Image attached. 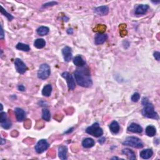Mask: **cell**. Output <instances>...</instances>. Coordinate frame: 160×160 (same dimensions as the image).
I'll list each match as a JSON object with an SVG mask.
<instances>
[{
  "instance_id": "obj_24",
  "label": "cell",
  "mask_w": 160,
  "mask_h": 160,
  "mask_svg": "<svg viewBox=\"0 0 160 160\" xmlns=\"http://www.w3.org/2000/svg\"><path fill=\"white\" fill-rule=\"evenodd\" d=\"M52 92V86L51 85H46L45 86H44L43 90H42V95L46 96L49 97L51 95Z\"/></svg>"
},
{
  "instance_id": "obj_38",
  "label": "cell",
  "mask_w": 160,
  "mask_h": 160,
  "mask_svg": "<svg viewBox=\"0 0 160 160\" xmlns=\"http://www.w3.org/2000/svg\"><path fill=\"white\" fill-rule=\"evenodd\" d=\"M6 143V141H5V139H4L3 138H1V145H3L4 144H5Z\"/></svg>"
},
{
  "instance_id": "obj_8",
  "label": "cell",
  "mask_w": 160,
  "mask_h": 160,
  "mask_svg": "<svg viewBox=\"0 0 160 160\" xmlns=\"http://www.w3.org/2000/svg\"><path fill=\"white\" fill-rule=\"evenodd\" d=\"M14 66L16 71L19 74H24L28 70L26 64L19 58H16L14 60Z\"/></svg>"
},
{
  "instance_id": "obj_6",
  "label": "cell",
  "mask_w": 160,
  "mask_h": 160,
  "mask_svg": "<svg viewBox=\"0 0 160 160\" xmlns=\"http://www.w3.org/2000/svg\"><path fill=\"white\" fill-rule=\"evenodd\" d=\"M61 76L66 81L68 89L70 90H74L76 88V82L74 78L69 72L65 71L61 74Z\"/></svg>"
},
{
  "instance_id": "obj_27",
  "label": "cell",
  "mask_w": 160,
  "mask_h": 160,
  "mask_svg": "<svg viewBox=\"0 0 160 160\" xmlns=\"http://www.w3.org/2000/svg\"><path fill=\"white\" fill-rule=\"evenodd\" d=\"M1 127L4 129H8L9 128H11L12 127V123L10 122V121L8 120V119L5 121H4L3 122H1Z\"/></svg>"
},
{
  "instance_id": "obj_34",
  "label": "cell",
  "mask_w": 160,
  "mask_h": 160,
  "mask_svg": "<svg viewBox=\"0 0 160 160\" xmlns=\"http://www.w3.org/2000/svg\"><path fill=\"white\" fill-rule=\"evenodd\" d=\"M18 90L19 91H25V88L23 85H19L18 87Z\"/></svg>"
},
{
  "instance_id": "obj_31",
  "label": "cell",
  "mask_w": 160,
  "mask_h": 160,
  "mask_svg": "<svg viewBox=\"0 0 160 160\" xmlns=\"http://www.w3.org/2000/svg\"><path fill=\"white\" fill-rule=\"evenodd\" d=\"M1 118H0V122H3L4 121L7 119V115L5 112H1Z\"/></svg>"
},
{
  "instance_id": "obj_17",
  "label": "cell",
  "mask_w": 160,
  "mask_h": 160,
  "mask_svg": "<svg viewBox=\"0 0 160 160\" xmlns=\"http://www.w3.org/2000/svg\"><path fill=\"white\" fill-rule=\"evenodd\" d=\"M73 63L78 67H83L86 65V61L83 60L81 56L78 55L74 58Z\"/></svg>"
},
{
  "instance_id": "obj_32",
  "label": "cell",
  "mask_w": 160,
  "mask_h": 160,
  "mask_svg": "<svg viewBox=\"0 0 160 160\" xmlns=\"http://www.w3.org/2000/svg\"><path fill=\"white\" fill-rule=\"evenodd\" d=\"M153 56L154 57L155 59H156L157 61L160 60V53L158 51H155L153 54Z\"/></svg>"
},
{
  "instance_id": "obj_39",
  "label": "cell",
  "mask_w": 160,
  "mask_h": 160,
  "mask_svg": "<svg viewBox=\"0 0 160 160\" xmlns=\"http://www.w3.org/2000/svg\"><path fill=\"white\" fill-rule=\"evenodd\" d=\"M1 105V111H3V105L2 104H1V105Z\"/></svg>"
},
{
  "instance_id": "obj_3",
  "label": "cell",
  "mask_w": 160,
  "mask_h": 160,
  "mask_svg": "<svg viewBox=\"0 0 160 160\" xmlns=\"http://www.w3.org/2000/svg\"><path fill=\"white\" fill-rule=\"evenodd\" d=\"M123 144L125 145V146H129L136 148H142L144 146L141 139L134 137H128L123 142Z\"/></svg>"
},
{
  "instance_id": "obj_4",
  "label": "cell",
  "mask_w": 160,
  "mask_h": 160,
  "mask_svg": "<svg viewBox=\"0 0 160 160\" xmlns=\"http://www.w3.org/2000/svg\"><path fill=\"white\" fill-rule=\"evenodd\" d=\"M86 132L96 138L101 137L103 134V130L100 127L98 123H95L91 127L86 128Z\"/></svg>"
},
{
  "instance_id": "obj_33",
  "label": "cell",
  "mask_w": 160,
  "mask_h": 160,
  "mask_svg": "<svg viewBox=\"0 0 160 160\" xmlns=\"http://www.w3.org/2000/svg\"><path fill=\"white\" fill-rule=\"evenodd\" d=\"M4 36V30H3V28L2 25H1V34H0V38H1V40H3Z\"/></svg>"
},
{
  "instance_id": "obj_15",
  "label": "cell",
  "mask_w": 160,
  "mask_h": 160,
  "mask_svg": "<svg viewBox=\"0 0 160 160\" xmlns=\"http://www.w3.org/2000/svg\"><path fill=\"white\" fill-rule=\"evenodd\" d=\"M153 155V151L151 149H145L140 152L139 156L144 159H148Z\"/></svg>"
},
{
  "instance_id": "obj_12",
  "label": "cell",
  "mask_w": 160,
  "mask_h": 160,
  "mask_svg": "<svg viewBox=\"0 0 160 160\" xmlns=\"http://www.w3.org/2000/svg\"><path fill=\"white\" fill-rule=\"evenodd\" d=\"M128 131L134 133H142L143 132V128L139 124L132 123L128 127Z\"/></svg>"
},
{
  "instance_id": "obj_9",
  "label": "cell",
  "mask_w": 160,
  "mask_h": 160,
  "mask_svg": "<svg viewBox=\"0 0 160 160\" xmlns=\"http://www.w3.org/2000/svg\"><path fill=\"white\" fill-rule=\"evenodd\" d=\"M108 35L105 33H97L95 36V43L96 45H102L107 40Z\"/></svg>"
},
{
  "instance_id": "obj_29",
  "label": "cell",
  "mask_w": 160,
  "mask_h": 160,
  "mask_svg": "<svg viewBox=\"0 0 160 160\" xmlns=\"http://www.w3.org/2000/svg\"><path fill=\"white\" fill-rule=\"evenodd\" d=\"M140 98V95L138 93H134L132 96V98H131V100H132V101H133V102H138V101H139Z\"/></svg>"
},
{
  "instance_id": "obj_28",
  "label": "cell",
  "mask_w": 160,
  "mask_h": 160,
  "mask_svg": "<svg viewBox=\"0 0 160 160\" xmlns=\"http://www.w3.org/2000/svg\"><path fill=\"white\" fill-rule=\"evenodd\" d=\"M1 13L3 14V15H4V16H5L8 18V19L9 21H11V20H13V19H14V17L11 15V14H9V13H8L5 10V9H4V8H3L2 6H1Z\"/></svg>"
},
{
  "instance_id": "obj_14",
  "label": "cell",
  "mask_w": 160,
  "mask_h": 160,
  "mask_svg": "<svg viewBox=\"0 0 160 160\" xmlns=\"http://www.w3.org/2000/svg\"><path fill=\"white\" fill-rule=\"evenodd\" d=\"M95 12L99 16H106L109 13V8L107 6H101L96 8L95 9Z\"/></svg>"
},
{
  "instance_id": "obj_19",
  "label": "cell",
  "mask_w": 160,
  "mask_h": 160,
  "mask_svg": "<svg viewBox=\"0 0 160 160\" xmlns=\"http://www.w3.org/2000/svg\"><path fill=\"white\" fill-rule=\"evenodd\" d=\"M110 129L113 134H117L120 130V126L116 121H113L110 124Z\"/></svg>"
},
{
  "instance_id": "obj_30",
  "label": "cell",
  "mask_w": 160,
  "mask_h": 160,
  "mask_svg": "<svg viewBox=\"0 0 160 160\" xmlns=\"http://www.w3.org/2000/svg\"><path fill=\"white\" fill-rule=\"evenodd\" d=\"M57 4H58V2H56V1L48 2V3H46L43 4V5L42 6V8H48V7H50V6H53L56 5Z\"/></svg>"
},
{
  "instance_id": "obj_23",
  "label": "cell",
  "mask_w": 160,
  "mask_h": 160,
  "mask_svg": "<svg viewBox=\"0 0 160 160\" xmlns=\"http://www.w3.org/2000/svg\"><path fill=\"white\" fill-rule=\"evenodd\" d=\"M49 31H50L49 28H48L46 26H40L36 30L37 34L40 36H45L48 35Z\"/></svg>"
},
{
  "instance_id": "obj_20",
  "label": "cell",
  "mask_w": 160,
  "mask_h": 160,
  "mask_svg": "<svg viewBox=\"0 0 160 160\" xmlns=\"http://www.w3.org/2000/svg\"><path fill=\"white\" fill-rule=\"evenodd\" d=\"M122 154L126 155L129 159L134 160L136 159V154L133 150L129 148H125L122 150Z\"/></svg>"
},
{
  "instance_id": "obj_21",
  "label": "cell",
  "mask_w": 160,
  "mask_h": 160,
  "mask_svg": "<svg viewBox=\"0 0 160 160\" xmlns=\"http://www.w3.org/2000/svg\"><path fill=\"white\" fill-rule=\"evenodd\" d=\"M34 46L38 49H42L46 46V41L42 38H38L34 42Z\"/></svg>"
},
{
  "instance_id": "obj_11",
  "label": "cell",
  "mask_w": 160,
  "mask_h": 160,
  "mask_svg": "<svg viewBox=\"0 0 160 160\" xmlns=\"http://www.w3.org/2000/svg\"><path fill=\"white\" fill-rule=\"evenodd\" d=\"M149 8V6L148 4H140L136 8L134 13L137 15H143L147 13Z\"/></svg>"
},
{
  "instance_id": "obj_18",
  "label": "cell",
  "mask_w": 160,
  "mask_h": 160,
  "mask_svg": "<svg viewBox=\"0 0 160 160\" xmlns=\"http://www.w3.org/2000/svg\"><path fill=\"white\" fill-rule=\"evenodd\" d=\"M95 144V140L90 138H87L83 139V141L82 142V145L85 148H90L94 146Z\"/></svg>"
},
{
  "instance_id": "obj_16",
  "label": "cell",
  "mask_w": 160,
  "mask_h": 160,
  "mask_svg": "<svg viewBox=\"0 0 160 160\" xmlns=\"http://www.w3.org/2000/svg\"><path fill=\"white\" fill-rule=\"evenodd\" d=\"M68 148L65 146H60L58 148V156L61 159H67Z\"/></svg>"
},
{
  "instance_id": "obj_26",
  "label": "cell",
  "mask_w": 160,
  "mask_h": 160,
  "mask_svg": "<svg viewBox=\"0 0 160 160\" xmlns=\"http://www.w3.org/2000/svg\"><path fill=\"white\" fill-rule=\"evenodd\" d=\"M42 118L46 121V122H49L51 119V113L49 110L46 108L43 109L42 110Z\"/></svg>"
},
{
  "instance_id": "obj_37",
  "label": "cell",
  "mask_w": 160,
  "mask_h": 160,
  "mask_svg": "<svg viewBox=\"0 0 160 160\" xmlns=\"http://www.w3.org/2000/svg\"><path fill=\"white\" fill-rule=\"evenodd\" d=\"M73 129H74V128H71L69 129L68 131H67V132H66L65 133H66V134H68V133H71V132H73Z\"/></svg>"
},
{
  "instance_id": "obj_10",
  "label": "cell",
  "mask_w": 160,
  "mask_h": 160,
  "mask_svg": "<svg viewBox=\"0 0 160 160\" xmlns=\"http://www.w3.org/2000/svg\"><path fill=\"white\" fill-rule=\"evenodd\" d=\"M62 54L63 56L64 60L66 62H70L73 57L71 48L69 46H65L62 50Z\"/></svg>"
},
{
  "instance_id": "obj_25",
  "label": "cell",
  "mask_w": 160,
  "mask_h": 160,
  "mask_svg": "<svg viewBox=\"0 0 160 160\" xmlns=\"http://www.w3.org/2000/svg\"><path fill=\"white\" fill-rule=\"evenodd\" d=\"M16 48L18 50L28 52L30 50V47L28 45L24 44L23 43H19L16 45Z\"/></svg>"
},
{
  "instance_id": "obj_2",
  "label": "cell",
  "mask_w": 160,
  "mask_h": 160,
  "mask_svg": "<svg viewBox=\"0 0 160 160\" xmlns=\"http://www.w3.org/2000/svg\"><path fill=\"white\" fill-rule=\"evenodd\" d=\"M143 108L142 110V114L144 117L154 119H159L158 114L155 111L154 106L152 103H149L148 99L144 97L142 102Z\"/></svg>"
},
{
  "instance_id": "obj_7",
  "label": "cell",
  "mask_w": 160,
  "mask_h": 160,
  "mask_svg": "<svg viewBox=\"0 0 160 160\" xmlns=\"http://www.w3.org/2000/svg\"><path fill=\"white\" fill-rule=\"evenodd\" d=\"M50 147V144L48 143L46 139H42L38 141L35 146V149L36 153L40 154L45 152L46 150Z\"/></svg>"
},
{
  "instance_id": "obj_5",
  "label": "cell",
  "mask_w": 160,
  "mask_h": 160,
  "mask_svg": "<svg viewBox=\"0 0 160 160\" xmlns=\"http://www.w3.org/2000/svg\"><path fill=\"white\" fill-rule=\"evenodd\" d=\"M51 74L50 66L46 63L42 64L38 70L37 76L39 79L45 80L49 78Z\"/></svg>"
},
{
  "instance_id": "obj_36",
  "label": "cell",
  "mask_w": 160,
  "mask_h": 160,
  "mask_svg": "<svg viewBox=\"0 0 160 160\" xmlns=\"http://www.w3.org/2000/svg\"><path fill=\"white\" fill-rule=\"evenodd\" d=\"M67 33H68V34H70V35H71V34L73 33V30L72 28H69V29H68Z\"/></svg>"
},
{
  "instance_id": "obj_1",
  "label": "cell",
  "mask_w": 160,
  "mask_h": 160,
  "mask_svg": "<svg viewBox=\"0 0 160 160\" xmlns=\"http://www.w3.org/2000/svg\"><path fill=\"white\" fill-rule=\"evenodd\" d=\"M74 76L77 84L84 88H90L93 85L90 72L88 68L80 67L74 72Z\"/></svg>"
},
{
  "instance_id": "obj_35",
  "label": "cell",
  "mask_w": 160,
  "mask_h": 160,
  "mask_svg": "<svg viewBox=\"0 0 160 160\" xmlns=\"http://www.w3.org/2000/svg\"><path fill=\"white\" fill-rule=\"evenodd\" d=\"M99 143H100V144H103L105 142V138H101L100 139H99Z\"/></svg>"
},
{
  "instance_id": "obj_13",
  "label": "cell",
  "mask_w": 160,
  "mask_h": 160,
  "mask_svg": "<svg viewBox=\"0 0 160 160\" xmlns=\"http://www.w3.org/2000/svg\"><path fill=\"white\" fill-rule=\"evenodd\" d=\"M14 112L16 114V117L18 122H21L26 117V113L23 109L20 108H16L14 109Z\"/></svg>"
},
{
  "instance_id": "obj_22",
  "label": "cell",
  "mask_w": 160,
  "mask_h": 160,
  "mask_svg": "<svg viewBox=\"0 0 160 160\" xmlns=\"http://www.w3.org/2000/svg\"><path fill=\"white\" fill-rule=\"evenodd\" d=\"M146 134L149 137H153L156 133V129L152 125H149L146 128Z\"/></svg>"
}]
</instances>
